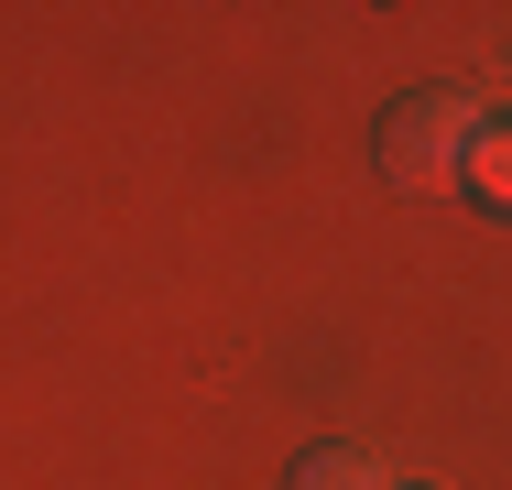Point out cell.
I'll return each instance as SVG.
<instances>
[{
  "label": "cell",
  "instance_id": "obj_1",
  "mask_svg": "<svg viewBox=\"0 0 512 490\" xmlns=\"http://www.w3.org/2000/svg\"><path fill=\"white\" fill-rule=\"evenodd\" d=\"M469 142H480V109L458 88H425V98H404V109L382 120V175H393V186H447Z\"/></svg>",
  "mask_w": 512,
  "mask_h": 490
},
{
  "label": "cell",
  "instance_id": "obj_2",
  "mask_svg": "<svg viewBox=\"0 0 512 490\" xmlns=\"http://www.w3.org/2000/svg\"><path fill=\"white\" fill-rule=\"evenodd\" d=\"M295 490H382V469H371L360 447H316L306 469H295Z\"/></svg>",
  "mask_w": 512,
  "mask_h": 490
},
{
  "label": "cell",
  "instance_id": "obj_3",
  "mask_svg": "<svg viewBox=\"0 0 512 490\" xmlns=\"http://www.w3.org/2000/svg\"><path fill=\"white\" fill-rule=\"evenodd\" d=\"M469 175H480V186L512 207V131H480V142H469Z\"/></svg>",
  "mask_w": 512,
  "mask_h": 490
},
{
  "label": "cell",
  "instance_id": "obj_4",
  "mask_svg": "<svg viewBox=\"0 0 512 490\" xmlns=\"http://www.w3.org/2000/svg\"><path fill=\"white\" fill-rule=\"evenodd\" d=\"M414 490H447V480H414Z\"/></svg>",
  "mask_w": 512,
  "mask_h": 490
}]
</instances>
